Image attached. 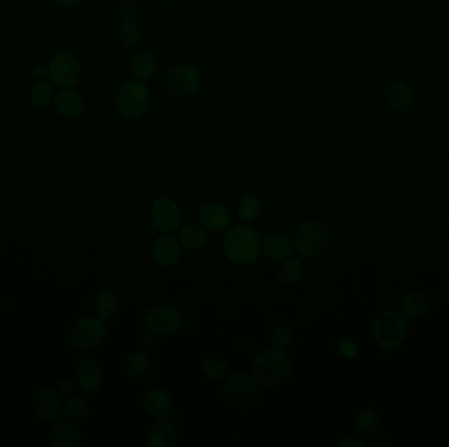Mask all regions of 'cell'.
<instances>
[{
    "label": "cell",
    "instance_id": "8d00e7d4",
    "mask_svg": "<svg viewBox=\"0 0 449 447\" xmlns=\"http://www.w3.org/2000/svg\"><path fill=\"white\" fill-rule=\"evenodd\" d=\"M58 390H59V394L64 396H71L75 392V384L71 379L64 378L58 382Z\"/></svg>",
    "mask_w": 449,
    "mask_h": 447
},
{
    "label": "cell",
    "instance_id": "277c9868",
    "mask_svg": "<svg viewBox=\"0 0 449 447\" xmlns=\"http://www.w3.org/2000/svg\"><path fill=\"white\" fill-rule=\"evenodd\" d=\"M330 232L326 225L318 220H305L296 230L293 247L305 259H316L326 251Z\"/></svg>",
    "mask_w": 449,
    "mask_h": 447
},
{
    "label": "cell",
    "instance_id": "836d02e7",
    "mask_svg": "<svg viewBox=\"0 0 449 447\" xmlns=\"http://www.w3.org/2000/svg\"><path fill=\"white\" fill-rule=\"evenodd\" d=\"M148 367H150V361L143 353H136L128 361V370L134 376H142L146 374Z\"/></svg>",
    "mask_w": 449,
    "mask_h": 447
},
{
    "label": "cell",
    "instance_id": "3957f363",
    "mask_svg": "<svg viewBox=\"0 0 449 447\" xmlns=\"http://www.w3.org/2000/svg\"><path fill=\"white\" fill-rule=\"evenodd\" d=\"M151 104V91L145 81L129 79L125 81L116 96V106L125 120H138Z\"/></svg>",
    "mask_w": 449,
    "mask_h": 447
},
{
    "label": "cell",
    "instance_id": "d590c367",
    "mask_svg": "<svg viewBox=\"0 0 449 447\" xmlns=\"http://www.w3.org/2000/svg\"><path fill=\"white\" fill-rule=\"evenodd\" d=\"M120 11L121 15L126 19V21H134L138 17V9L134 4H131V1L123 3Z\"/></svg>",
    "mask_w": 449,
    "mask_h": 447
},
{
    "label": "cell",
    "instance_id": "f1b7e54d",
    "mask_svg": "<svg viewBox=\"0 0 449 447\" xmlns=\"http://www.w3.org/2000/svg\"><path fill=\"white\" fill-rule=\"evenodd\" d=\"M378 425H380L378 417L373 411H369V409H364L359 412L355 420V429L363 437L375 434L378 429Z\"/></svg>",
    "mask_w": 449,
    "mask_h": 447
},
{
    "label": "cell",
    "instance_id": "e575fe53",
    "mask_svg": "<svg viewBox=\"0 0 449 447\" xmlns=\"http://www.w3.org/2000/svg\"><path fill=\"white\" fill-rule=\"evenodd\" d=\"M338 349L340 351V354L345 358L356 357V354H358V346L351 340H339Z\"/></svg>",
    "mask_w": 449,
    "mask_h": 447
},
{
    "label": "cell",
    "instance_id": "e0dca14e",
    "mask_svg": "<svg viewBox=\"0 0 449 447\" xmlns=\"http://www.w3.org/2000/svg\"><path fill=\"white\" fill-rule=\"evenodd\" d=\"M75 378L79 387L84 391L98 390L103 382V369L94 359H84L75 370Z\"/></svg>",
    "mask_w": 449,
    "mask_h": 447
},
{
    "label": "cell",
    "instance_id": "9c48e42d",
    "mask_svg": "<svg viewBox=\"0 0 449 447\" xmlns=\"http://www.w3.org/2000/svg\"><path fill=\"white\" fill-rule=\"evenodd\" d=\"M82 65L79 58L74 53L64 51L53 58L49 66V78L51 83L62 88H69L79 81Z\"/></svg>",
    "mask_w": 449,
    "mask_h": 447
},
{
    "label": "cell",
    "instance_id": "1f68e13d",
    "mask_svg": "<svg viewBox=\"0 0 449 447\" xmlns=\"http://www.w3.org/2000/svg\"><path fill=\"white\" fill-rule=\"evenodd\" d=\"M203 371L212 381H221V379L229 376L230 373L228 365L217 358L206 359L203 364Z\"/></svg>",
    "mask_w": 449,
    "mask_h": 447
},
{
    "label": "cell",
    "instance_id": "44dd1931",
    "mask_svg": "<svg viewBox=\"0 0 449 447\" xmlns=\"http://www.w3.org/2000/svg\"><path fill=\"white\" fill-rule=\"evenodd\" d=\"M146 443L150 447H176L179 437L171 423L159 420L147 433Z\"/></svg>",
    "mask_w": 449,
    "mask_h": 447
},
{
    "label": "cell",
    "instance_id": "ffe728a7",
    "mask_svg": "<svg viewBox=\"0 0 449 447\" xmlns=\"http://www.w3.org/2000/svg\"><path fill=\"white\" fill-rule=\"evenodd\" d=\"M179 242L189 251H200L208 243L206 228L201 223H184L179 228Z\"/></svg>",
    "mask_w": 449,
    "mask_h": 447
},
{
    "label": "cell",
    "instance_id": "8fae6325",
    "mask_svg": "<svg viewBox=\"0 0 449 447\" xmlns=\"http://www.w3.org/2000/svg\"><path fill=\"white\" fill-rule=\"evenodd\" d=\"M31 404L37 418H40L44 423H54L64 413L65 403H62V399L56 391L48 387H41L34 391Z\"/></svg>",
    "mask_w": 449,
    "mask_h": 447
},
{
    "label": "cell",
    "instance_id": "8992f818",
    "mask_svg": "<svg viewBox=\"0 0 449 447\" xmlns=\"http://www.w3.org/2000/svg\"><path fill=\"white\" fill-rule=\"evenodd\" d=\"M203 75L196 66L180 63L173 66L166 76L167 90L179 98L195 95L203 86Z\"/></svg>",
    "mask_w": 449,
    "mask_h": 447
},
{
    "label": "cell",
    "instance_id": "6da1fadb",
    "mask_svg": "<svg viewBox=\"0 0 449 447\" xmlns=\"http://www.w3.org/2000/svg\"><path fill=\"white\" fill-rule=\"evenodd\" d=\"M222 245L226 257L238 267H250L261 257V236L247 223L230 227Z\"/></svg>",
    "mask_w": 449,
    "mask_h": 447
},
{
    "label": "cell",
    "instance_id": "d6a6232c",
    "mask_svg": "<svg viewBox=\"0 0 449 447\" xmlns=\"http://www.w3.org/2000/svg\"><path fill=\"white\" fill-rule=\"evenodd\" d=\"M293 339V332L292 328L289 325L280 324L273 329L272 336H271V341L275 349H286V346H289V344L292 342Z\"/></svg>",
    "mask_w": 449,
    "mask_h": 447
},
{
    "label": "cell",
    "instance_id": "ee69618b",
    "mask_svg": "<svg viewBox=\"0 0 449 447\" xmlns=\"http://www.w3.org/2000/svg\"><path fill=\"white\" fill-rule=\"evenodd\" d=\"M448 293H449V286H448Z\"/></svg>",
    "mask_w": 449,
    "mask_h": 447
},
{
    "label": "cell",
    "instance_id": "2e32d148",
    "mask_svg": "<svg viewBox=\"0 0 449 447\" xmlns=\"http://www.w3.org/2000/svg\"><path fill=\"white\" fill-rule=\"evenodd\" d=\"M145 408L148 416L156 420H166L172 411V399L164 389L154 387L145 395Z\"/></svg>",
    "mask_w": 449,
    "mask_h": 447
},
{
    "label": "cell",
    "instance_id": "d6986e66",
    "mask_svg": "<svg viewBox=\"0 0 449 447\" xmlns=\"http://www.w3.org/2000/svg\"><path fill=\"white\" fill-rule=\"evenodd\" d=\"M56 109L58 113L66 118H76L84 111V100L78 91L64 88L56 96Z\"/></svg>",
    "mask_w": 449,
    "mask_h": 447
},
{
    "label": "cell",
    "instance_id": "30bf717a",
    "mask_svg": "<svg viewBox=\"0 0 449 447\" xmlns=\"http://www.w3.org/2000/svg\"><path fill=\"white\" fill-rule=\"evenodd\" d=\"M150 220L158 231L170 234L180 227L181 212L178 203L172 198L161 195L151 203Z\"/></svg>",
    "mask_w": 449,
    "mask_h": 447
},
{
    "label": "cell",
    "instance_id": "83f0119b",
    "mask_svg": "<svg viewBox=\"0 0 449 447\" xmlns=\"http://www.w3.org/2000/svg\"><path fill=\"white\" fill-rule=\"evenodd\" d=\"M400 307L408 317H420L428 307L425 295L419 293L406 294L400 302Z\"/></svg>",
    "mask_w": 449,
    "mask_h": 447
},
{
    "label": "cell",
    "instance_id": "7a4b0ae2",
    "mask_svg": "<svg viewBox=\"0 0 449 447\" xmlns=\"http://www.w3.org/2000/svg\"><path fill=\"white\" fill-rule=\"evenodd\" d=\"M292 371L291 359L280 349L264 350L251 365L253 379L264 387H278L286 382Z\"/></svg>",
    "mask_w": 449,
    "mask_h": 447
},
{
    "label": "cell",
    "instance_id": "f35d334b",
    "mask_svg": "<svg viewBox=\"0 0 449 447\" xmlns=\"http://www.w3.org/2000/svg\"><path fill=\"white\" fill-rule=\"evenodd\" d=\"M339 446H365V443L356 437H348V438L343 439L342 442H339Z\"/></svg>",
    "mask_w": 449,
    "mask_h": 447
},
{
    "label": "cell",
    "instance_id": "7bdbcfd3",
    "mask_svg": "<svg viewBox=\"0 0 449 447\" xmlns=\"http://www.w3.org/2000/svg\"><path fill=\"white\" fill-rule=\"evenodd\" d=\"M32 1L34 4H37V6H41V4H45L46 0H32Z\"/></svg>",
    "mask_w": 449,
    "mask_h": 447
},
{
    "label": "cell",
    "instance_id": "4fadbf2b",
    "mask_svg": "<svg viewBox=\"0 0 449 447\" xmlns=\"http://www.w3.org/2000/svg\"><path fill=\"white\" fill-rule=\"evenodd\" d=\"M198 220L206 230L220 232L229 228L231 212L223 203L208 202L200 207Z\"/></svg>",
    "mask_w": 449,
    "mask_h": 447
},
{
    "label": "cell",
    "instance_id": "f546056e",
    "mask_svg": "<svg viewBox=\"0 0 449 447\" xmlns=\"http://www.w3.org/2000/svg\"><path fill=\"white\" fill-rule=\"evenodd\" d=\"M142 38L138 25L134 21H125L118 31V41L126 49H136Z\"/></svg>",
    "mask_w": 449,
    "mask_h": 447
},
{
    "label": "cell",
    "instance_id": "7402d4cb",
    "mask_svg": "<svg viewBox=\"0 0 449 447\" xmlns=\"http://www.w3.org/2000/svg\"><path fill=\"white\" fill-rule=\"evenodd\" d=\"M131 70L134 79L146 81L156 75L158 62L150 51H139L131 59Z\"/></svg>",
    "mask_w": 449,
    "mask_h": 447
},
{
    "label": "cell",
    "instance_id": "52a82bcc",
    "mask_svg": "<svg viewBox=\"0 0 449 447\" xmlns=\"http://www.w3.org/2000/svg\"><path fill=\"white\" fill-rule=\"evenodd\" d=\"M106 328L101 317H84L71 329L70 340L76 349L91 350L106 339Z\"/></svg>",
    "mask_w": 449,
    "mask_h": 447
},
{
    "label": "cell",
    "instance_id": "4dcf8cb0",
    "mask_svg": "<svg viewBox=\"0 0 449 447\" xmlns=\"http://www.w3.org/2000/svg\"><path fill=\"white\" fill-rule=\"evenodd\" d=\"M303 262L298 259L283 261V265L278 269V277L284 284H296L303 277Z\"/></svg>",
    "mask_w": 449,
    "mask_h": 447
},
{
    "label": "cell",
    "instance_id": "b9f144b4",
    "mask_svg": "<svg viewBox=\"0 0 449 447\" xmlns=\"http://www.w3.org/2000/svg\"><path fill=\"white\" fill-rule=\"evenodd\" d=\"M156 4L159 6V7H162V9H166V7H170L172 3H173V0H156Z\"/></svg>",
    "mask_w": 449,
    "mask_h": 447
},
{
    "label": "cell",
    "instance_id": "4316f807",
    "mask_svg": "<svg viewBox=\"0 0 449 447\" xmlns=\"http://www.w3.org/2000/svg\"><path fill=\"white\" fill-rule=\"evenodd\" d=\"M29 98L33 106L37 108H45L49 106L54 98V88L50 81H37L29 92Z\"/></svg>",
    "mask_w": 449,
    "mask_h": 447
},
{
    "label": "cell",
    "instance_id": "7c38bea8",
    "mask_svg": "<svg viewBox=\"0 0 449 447\" xmlns=\"http://www.w3.org/2000/svg\"><path fill=\"white\" fill-rule=\"evenodd\" d=\"M146 327L156 334H171L181 327L180 314L170 306H158L148 309L145 317Z\"/></svg>",
    "mask_w": 449,
    "mask_h": 447
},
{
    "label": "cell",
    "instance_id": "484cf974",
    "mask_svg": "<svg viewBox=\"0 0 449 447\" xmlns=\"http://www.w3.org/2000/svg\"><path fill=\"white\" fill-rule=\"evenodd\" d=\"M261 212V201L259 195L248 193L243 195L237 206L238 218L243 222L256 220Z\"/></svg>",
    "mask_w": 449,
    "mask_h": 447
},
{
    "label": "cell",
    "instance_id": "74e56055",
    "mask_svg": "<svg viewBox=\"0 0 449 447\" xmlns=\"http://www.w3.org/2000/svg\"><path fill=\"white\" fill-rule=\"evenodd\" d=\"M31 73L34 78H45L46 75H49V68H46L44 65H34L31 68Z\"/></svg>",
    "mask_w": 449,
    "mask_h": 447
},
{
    "label": "cell",
    "instance_id": "ac0fdd59",
    "mask_svg": "<svg viewBox=\"0 0 449 447\" xmlns=\"http://www.w3.org/2000/svg\"><path fill=\"white\" fill-rule=\"evenodd\" d=\"M293 248V243L284 234H271L261 242V252L272 261H286Z\"/></svg>",
    "mask_w": 449,
    "mask_h": 447
},
{
    "label": "cell",
    "instance_id": "d4e9b609",
    "mask_svg": "<svg viewBox=\"0 0 449 447\" xmlns=\"http://www.w3.org/2000/svg\"><path fill=\"white\" fill-rule=\"evenodd\" d=\"M118 306H120L118 295L111 289L101 290L98 294L96 301H95L96 312L103 320H108V319H112L115 317L117 311H118Z\"/></svg>",
    "mask_w": 449,
    "mask_h": 447
},
{
    "label": "cell",
    "instance_id": "603a6c76",
    "mask_svg": "<svg viewBox=\"0 0 449 447\" xmlns=\"http://www.w3.org/2000/svg\"><path fill=\"white\" fill-rule=\"evenodd\" d=\"M386 100L394 109L406 112L414 103V92L403 83H393L386 91Z\"/></svg>",
    "mask_w": 449,
    "mask_h": 447
},
{
    "label": "cell",
    "instance_id": "5bb4252c",
    "mask_svg": "<svg viewBox=\"0 0 449 447\" xmlns=\"http://www.w3.org/2000/svg\"><path fill=\"white\" fill-rule=\"evenodd\" d=\"M151 252L158 265L163 268H171L179 262L181 257V243L179 239L166 234L156 239L153 244Z\"/></svg>",
    "mask_w": 449,
    "mask_h": 447
},
{
    "label": "cell",
    "instance_id": "ba28073f",
    "mask_svg": "<svg viewBox=\"0 0 449 447\" xmlns=\"http://www.w3.org/2000/svg\"><path fill=\"white\" fill-rule=\"evenodd\" d=\"M223 394L228 401L233 406H250L259 398V387L256 384V381L243 374V373H236L230 375L228 381L223 386Z\"/></svg>",
    "mask_w": 449,
    "mask_h": 447
},
{
    "label": "cell",
    "instance_id": "60d3db41",
    "mask_svg": "<svg viewBox=\"0 0 449 447\" xmlns=\"http://www.w3.org/2000/svg\"><path fill=\"white\" fill-rule=\"evenodd\" d=\"M51 1L59 7H73V6H76L81 0H51Z\"/></svg>",
    "mask_w": 449,
    "mask_h": 447
},
{
    "label": "cell",
    "instance_id": "ab89813d",
    "mask_svg": "<svg viewBox=\"0 0 449 447\" xmlns=\"http://www.w3.org/2000/svg\"><path fill=\"white\" fill-rule=\"evenodd\" d=\"M154 345V337H151L150 334H145L141 340V348L143 350H148Z\"/></svg>",
    "mask_w": 449,
    "mask_h": 447
},
{
    "label": "cell",
    "instance_id": "cb8c5ba5",
    "mask_svg": "<svg viewBox=\"0 0 449 447\" xmlns=\"http://www.w3.org/2000/svg\"><path fill=\"white\" fill-rule=\"evenodd\" d=\"M64 412L67 418L74 423H86L91 415L90 406L87 404V401L76 395L67 396V400L64 404Z\"/></svg>",
    "mask_w": 449,
    "mask_h": 447
},
{
    "label": "cell",
    "instance_id": "5b68a950",
    "mask_svg": "<svg viewBox=\"0 0 449 447\" xmlns=\"http://www.w3.org/2000/svg\"><path fill=\"white\" fill-rule=\"evenodd\" d=\"M408 332V324L405 319L397 311H385L377 317L373 334L377 344L385 348L392 349L398 346L405 340Z\"/></svg>",
    "mask_w": 449,
    "mask_h": 447
},
{
    "label": "cell",
    "instance_id": "9a60e30c",
    "mask_svg": "<svg viewBox=\"0 0 449 447\" xmlns=\"http://www.w3.org/2000/svg\"><path fill=\"white\" fill-rule=\"evenodd\" d=\"M50 442L56 447H79L83 436L75 423L69 421H54L49 431Z\"/></svg>",
    "mask_w": 449,
    "mask_h": 447
}]
</instances>
